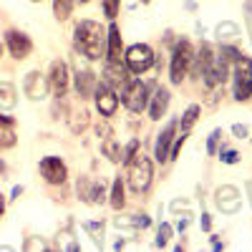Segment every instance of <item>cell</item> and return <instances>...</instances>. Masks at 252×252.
<instances>
[{"instance_id": "1", "label": "cell", "mask_w": 252, "mask_h": 252, "mask_svg": "<svg viewBox=\"0 0 252 252\" xmlns=\"http://www.w3.org/2000/svg\"><path fill=\"white\" fill-rule=\"evenodd\" d=\"M73 46L89 61H98L106 53V31L96 20H81V23H76V31H73Z\"/></svg>"}, {"instance_id": "2", "label": "cell", "mask_w": 252, "mask_h": 252, "mask_svg": "<svg viewBox=\"0 0 252 252\" xmlns=\"http://www.w3.org/2000/svg\"><path fill=\"white\" fill-rule=\"evenodd\" d=\"M152 177H154V166H152V159L144 152H136L126 161V182H129L131 192H136V194L146 192L152 184Z\"/></svg>"}, {"instance_id": "3", "label": "cell", "mask_w": 252, "mask_h": 252, "mask_svg": "<svg viewBox=\"0 0 252 252\" xmlns=\"http://www.w3.org/2000/svg\"><path fill=\"white\" fill-rule=\"evenodd\" d=\"M192 46H189V40H177V46L172 51V71H169V78L174 86H179V83L184 81V76L189 73V66H192Z\"/></svg>"}, {"instance_id": "4", "label": "cell", "mask_w": 252, "mask_h": 252, "mask_svg": "<svg viewBox=\"0 0 252 252\" xmlns=\"http://www.w3.org/2000/svg\"><path fill=\"white\" fill-rule=\"evenodd\" d=\"M121 101L129 111L141 114L146 109V103H149V83H144L139 78H131L129 83H126V89L121 91Z\"/></svg>"}, {"instance_id": "5", "label": "cell", "mask_w": 252, "mask_h": 252, "mask_svg": "<svg viewBox=\"0 0 252 252\" xmlns=\"http://www.w3.org/2000/svg\"><path fill=\"white\" fill-rule=\"evenodd\" d=\"M124 63L131 73H144L154 66V51L146 43H134L124 51Z\"/></svg>"}, {"instance_id": "6", "label": "cell", "mask_w": 252, "mask_h": 252, "mask_svg": "<svg viewBox=\"0 0 252 252\" xmlns=\"http://www.w3.org/2000/svg\"><path fill=\"white\" fill-rule=\"evenodd\" d=\"M252 96V61L240 56L235 61V98L247 101Z\"/></svg>"}, {"instance_id": "7", "label": "cell", "mask_w": 252, "mask_h": 252, "mask_svg": "<svg viewBox=\"0 0 252 252\" xmlns=\"http://www.w3.org/2000/svg\"><path fill=\"white\" fill-rule=\"evenodd\" d=\"M71 86V71L66 61H53L51 71H48V89L53 91L56 98H63Z\"/></svg>"}, {"instance_id": "8", "label": "cell", "mask_w": 252, "mask_h": 252, "mask_svg": "<svg viewBox=\"0 0 252 252\" xmlns=\"http://www.w3.org/2000/svg\"><path fill=\"white\" fill-rule=\"evenodd\" d=\"M94 101H96V111L101 114V116H114L116 114V109H119V94L111 89V86H106L103 81H98L96 83V91H94Z\"/></svg>"}, {"instance_id": "9", "label": "cell", "mask_w": 252, "mask_h": 252, "mask_svg": "<svg viewBox=\"0 0 252 252\" xmlns=\"http://www.w3.org/2000/svg\"><path fill=\"white\" fill-rule=\"evenodd\" d=\"M5 46H8V51H10L13 58L23 61V58H28L31 51H33V40H31L23 31H5Z\"/></svg>"}, {"instance_id": "10", "label": "cell", "mask_w": 252, "mask_h": 252, "mask_svg": "<svg viewBox=\"0 0 252 252\" xmlns=\"http://www.w3.org/2000/svg\"><path fill=\"white\" fill-rule=\"evenodd\" d=\"M40 174H43V179L48 184H63L68 179V169H66V164H63L58 157H46V159H40Z\"/></svg>"}, {"instance_id": "11", "label": "cell", "mask_w": 252, "mask_h": 252, "mask_svg": "<svg viewBox=\"0 0 252 252\" xmlns=\"http://www.w3.org/2000/svg\"><path fill=\"white\" fill-rule=\"evenodd\" d=\"M78 197L83 202H89V204H103V202H106V189H103L101 182L81 177L78 179Z\"/></svg>"}, {"instance_id": "12", "label": "cell", "mask_w": 252, "mask_h": 252, "mask_svg": "<svg viewBox=\"0 0 252 252\" xmlns=\"http://www.w3.org/2000/svg\"><path fill=\"white\" fill-rule=\"evenodd\" d=\"M23 91L33 101L46 98V94H48V76H43L40 71H31L26 76V81H23Z\"/></svg>"}, {"instance_id": "13", "label": "cell", "mask_w": 252, "mask_h": 252, "mask_svg": "<svg viewBox=\"0 0 252 252\" xmlns=\"http://www.w3.org/2000/svg\"><path fill=\"white\" fill-rule=\"evenodd\" d=\"M129 81H131V76L121 63H106V68H103V83H106V86H111L116 94H121Z\"/></svg>"}, {"instance_id": "14", "label": "cell", "mask_w": 252, "mask_h": 252, "mask_svg": "<svg viewBox=\"0 0 252 252\" xmlns=\"http://www.w3.org/2000/svg\"><path fill=\"white\" fill-rule=\"evenodd\" d=\"M177 121H169V126L157 136V149H154V157H157V161L159 164H164V161H169V149H172V141H174V134H177Z\"/></svg>"}, {"instance_id": "15", "label": "cell", "mask_w": 252, "mask_h": 252, "mask_svg": "<svg viewBox=\"0 0 252 252\" xmlns=\"http://www.w3.org/2000/svg\"><path fill=\"white\" fill-rule=\"evenodd\" d=\"M106 56H109V63L124 61V40H121V31L116 23H111L106 31Z\"/></svg>"}, {"instance_id": "16", "label": "cell", "mask_w": 252, "mask_h": 252, "mask_svg": "<svg viewBox=\"0 0 252 252\" xmlns=\"http://www.w3.org/2000/svg\"><path fill=\"white\" fill-rule=\"evenodd\" d=\"M96 83H98V78H96V73H94V71H89V68H83V71H78V73H76V91H78L81 101L94 98Z\"/></svg>"}, {"instance_id": "17", "label": "cell", "mask_w": 252, "mask_h": 252, "mask_svg": "<svg viewBox=\"0 0 252 252\" xmlns=\"http://www.w3.org/2000/svg\"><path fill=\"white\" fill-rule=\"evenodd\" d=\"M169 101H172V94H169V89H164V86H159L157 91H154V96H152V106H149V116L154 119V121H159L164 114H166V109H169Z\"/></svg>"}, {"instance_id": "18", "label": "cell", "mask_w": 252, "mask_h": 252, "mask_svg": "<svg viewBox=\"0 0 252 252\" xmlns=\"http://www.w3.org/2000/svg\"><path fill=\"white\" fill-rule=\"evenodd\" d=\"M212 61H215V56H212V48H209V43H202L199 48H197V53L192 56V73L194 76H202L209 66H212Z\"/></svg>"}, {"instance_id": "19", "label": "cell", "mask_w": 252, "mask_h": 252, "mask_svg": "<svg viewBox=\"0 0 252 252\" xmlns=\"http://www.w3.org/2000/svg\"><path fill=\"white\" fill-rule=\"evenodd\" d=\"M18 103V91L13 83L0 81V109H15Z\"/></svg>"}, {"instance_id": "20", "label": "cell", "mask_w": 252, "mask_h": 252, "mask_svg": "<svg viewBox=\"0 0 252 252\" xmlns=\"http://www.w3.org/2000/svg\"><path fill=\"white\" fill-rule=\"evenodd\" d=\"M109 204H111L114 209H121V207L126 204V197H124V182H121V177H116V179H114L111 194H109Z\"/></svg>"}, {"instance_id": "21", "label": "cell", "mask_w": 252, "mask_h": 252, "mask_svg": "<svg viewBox=\"0 0 252 252\" xmlns=\"http://www.w3.org/2000/svg\"><path fill=\"white\" fill-rule=\"evenodd\" d=\"M101 152H103V157H106L109 161H114V164H119V161H121V146H119L111 136H109V139H103Z\"/></svg>"}, {"instance_id": "22", "label": "cell", "mask_w": 252, "mask_h": 252, "mask_svg": "<svg viewBox=\"0 0 252 252\" xmlns=\"http://www.w3.org/2000/svg\"><path fill=\"white\" fill-rule=\"evenodd\" d=\"M68 126H71L73 134H83V131H86V126H89V111H76L68 119Z\"/></svg>"}, {"instance_id": "23", "label": "cell", "mask_w": 252, "mask_h": 252, "mask_svg": "<svg viewBox=\"0 0 252 252\" xmlns=\"http://www.w3.org/2000/svg\"><path fill=\"white\" fill-rule=\"evenodd\" d=\"M199 114H202L199 103H192V106L184 111V116H182V131H189V129H192V126L197 124V119H199Z\"/></svg>"}, {"instance_id": "24", "label": "cell", "mask_w": 252, "mask_h": 252, "mask_svg": "<svg viewBox=\"0 0 252 252\" xmlns=\"http://www.w3.org/2000/svg\"><path fill=\"white\" fill-rule=\"evenodd\" d=\"M73 10V0H53V15L56 20H68Z\"/></svg>"}, {"instance_id": "25", "label": "cell", "mask_w": 252, "mask_h": 252, "mask_svg": "<svg viewBox=\"0 0 252 252\" xmlns=\"http://www.w3.org/2000/svg\"><path fill=\"white\" fill-rule=\"evenodd\" d=\"M240 56H242V53H240L235 46H222V48H220V56H217V61H222L224 66H229V63H235Z\"/></svg>"}, {"instance_id": "26", "label": "cell", "mask_w": 252, "mask_h": 252, "mask_svg": "<svg viewBox=\"0 0 252 252\" xmlns=\"http://www.w3.org/2000/svg\"><path fill=\"white\" fill-rule=\"evenodd\" d=\"M83 229L91 235V240L96 245H101V240H103V222H83Z\"/></svg>"}, {"instance_id": "27", "label": "cell", "mask_w": 252, "mask_h": 252, "mask_svg": "<svg viewBox=\"0 0 252 252\" xmlns=\"http://www.w3.org/2000/svg\"><path fill=\"white\" fill-rule=\"evenodd\" d=\"M169 237H172V224L169 222H161L159 224V232H157V247H166Z\"/></svg>"}, {"instance_id": "28", "label": "cell", "mask_w": 252, "mask_h": 252, "mask_svg": "<svg viewBox=\"0 0 252 252\" xmlns=\"http://www.w3.org/2000/svg\"><path fill=\"white\" fill-rule=\"evenodd\" d=\"M51 114H53V119H56V121H58V119H68V116H66V114H68V103L63 101V98H56V101H53Z\"/></svg>"}, {"instance_id": "29", "label": "cell", "mask_w": 252, "mask_h": 252, "mask_svg": "<svg viewBox=\"0 0 252 252\" xmlns=\"http://www.w3.org/2000/svg\"><path fill=\"white\" fill-rule=\"evenodd\" d=\"M119 3L121 0H103V15H106L109 20H114L119 15Z\"/></svg>"}, {"instance_id": "30", "label": "cell", "mask_w": 252, "mask_h": 252, "mask_svg": "<svg viewBox=\"0 0 252 252\" xmlns=\"http://www.w3.org/2000/svg\"><path fill=\"white\" fill-rule=\"evenodd\" d=\"M136 152H139V139H131L129 144H126V149L121 152V161L126 164V161H129V159H131Z\"/></svg>"}, {"instance_id": "31", "label": "cell", "mask_w": 252, "mask_h": 252, "mask_svg": "<svg viewBox=\"0 0 252 252\" xmlns=\"http://www.w3.org/2000/svg\"><path fill=\"white\" fill-rule=\"evenodd\" d=\"M184 141H187V131H182V134L177 136V141H174V146H172V149H169V161L179 157V152H182V146H184Z\"/></svg>"}, {"instance_id": "32", "label": "cell", "mask_w": 252, "mask_h": 252, "mask_svg": "<svg viewBox=\"0 0 252 252\" xmlns=\"http://www.w3.org/2000/svg\"><path fill=\"white\" fill-rule=\"evenodd\" d=\"M220 136H222L220 129H215L212 134H209V139H207V154H217V141H220Z\"/></svg>"}, {"instance_id": "33", "label": "cell", "mask_w": 252, "mask_h": 252, "mask_svg": "<svg viewBox=\"0 0 252 252\" xmlns=\"http://www.w3.org/2000/svg\"><path fill=\"white\" fill-rule=\"evenodd\" d=\"M220 159H222L224 164H237V161H240V154H237L235 149H224V152H220Z\"/></svg>"}, {"instance_id": "34", "label": "cell", "mask_w": 252, "mask_h": 252, "mask_svg": "<svg viewBox=\"0 0 252 252\" xmlns=\"http://www.w3.org/2000/svg\"><path fill=\"white\" fill-rule=\"evenodd\" d=\"M227 33H237V26H232V23H224V26H220V28H217L220 40H222V38H229Z\"/></svg>"}, {"instance_id": "35", "label": "cell", "mask_w": 252, "mask_h": 252, "mask_svg": "<svg viewBox=\"0 0 252 252\" xmlns=\"http://www.w3.org/2000/svg\"><path fill=\"white\" fill-rule=\"evenodd\" d=\"M131 224H134V227H141V229H146V227H149V224H152V220H149V217H146V215H134V220H131Z\"/></svg>"}, {"instance_id": "36", "label": "cell", "mask_w": 252, "mask_h": 252, "mask_svg": "<svg viewBox=\"0 0 252 252\" xmlns=\"http://www.w3.org/2000/svg\"><path fill=\"white\" fill-rule=\"evenodd\" d=\"M96 134H98L101 139H109V136H111V126H109V124H98V126H96Z\"/></svg>"}, {"instance_id": "37", "label": "cell", "mask_w": 252, "mask_h": 252, "mask_svg": "<svg viewBox=\"0 0 252 252\" xmlns=\"http://www.w3.org/2000/svg\"><path fill=\"white\" fill-rule=\"evenodd\" d=\"M232 134H235L237 139H245L250 131H247V126H242V124H235V126H232Z\"/></svg>"}, {"instance_id": "38", "label": "cell", "mask_w": 252, "mask_h": 252, "mask_svg": "<svg viewBox=\"0 0 252 252\" xmlns=\"http://www.w3.org/2000/svg\"><path fill=\"white\" fill-rule=\"evenodd\" d=\"M212 227V220H209V215H202V229H209Z\"/></svg>"}, {"instance_id": "39", "label": "cell", "mask_w": 252, "mask_h": 252, "mask_svg": "<svg viewBox=\"0 0 252 252\" xmlns=\"http://www.w3.org/2000/svg\"><path fill=\"white\" fill-rule=\"evenodd\" d=\"M212 247H215V250H222V240H220V237H212Z\"/></svg>"}, {"instance_id": "40", "label": "cell", "mask_w": 252, "mask_h": 252, "mask_svg": "<svg viewBox=\"0 0 252 252\" xmlns=\"http://www.w3.org/2000/svg\"><path fill=\"white\" fill-rule=\"evenodd\" d=\"M187 224H189V220H179V222H177L179 229H187Z\"/></svg>"}, {"instance_id": "41", "label": "cell", "mask_w": 252, "mask_h": 252, "mask_svg": "<svg viewBox=\"0 0 252 252\" xmlns=\"http://www.w3.org/2000/svg\"><path fill=\"white\" fill-rule=\"evenodd\" d=\"M3 209H5V199H3V194H0V215H3Z\"/></svg>"}, {"instance_id": "42", "label": "cell", "mask_w": 252, "mask_h": 252, "mask_svg": "<svg viewBox=\"0 0 252 252\" xmlns=\"http://www.w3.org/2000/svg\"><path fill=\"white\" fill-rule=\"evenodd\" d=\"M3 174H5V161L0 159V177H3Z\"/></svg>"}, {"instance_id": "43", "label": "cell", "mask_w": 252, "mask_h": 252, "mask_svg": "<svg viewBox=\"0 0 252 252\" xmlns=\"http://www.w3.org/2000/svg\"><path fill=\"white\" fill-rule=\"evenodd\" d=\"M73 3H89V0H73Z\"/></svg>"}, {"instance_id": "44", "label": "cell", "mask_w": 252, "mask_h": 252, "mask_svg": "<svg viewBox=\"0 0 252 252\" xmlns=\"http://www.w3.org/2000/svg\"><path fill=\"white\" fill-rule=\"evenodd\" d=\"M0 56H3V43H0Z\"/></svg>"}, {"instance_id": "45", "label": "cell", "mask_w": 252, "mask_h": 252, "mask_svg": "<svg viewBox=\"0 0 252 252\" xmlns=\"http://www.w3.org/2000/svg\"><path fill=\"white\" fill-rule=\"evenodd\" d=\"M31 3H40V0H31Z\"/></svg>"}]
</instances>
